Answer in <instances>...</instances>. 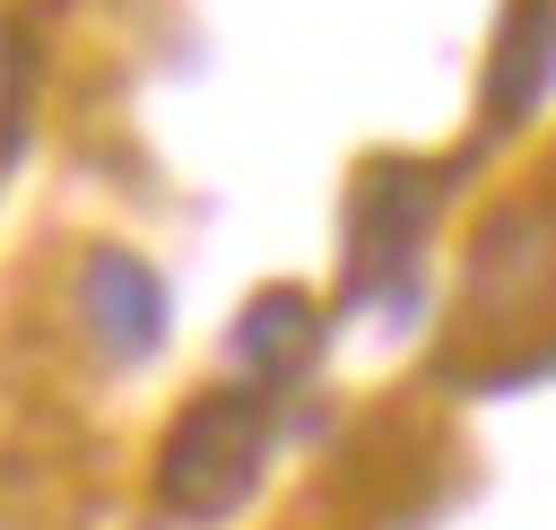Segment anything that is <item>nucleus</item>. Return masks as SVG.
Segmentation results:
<instances>
[{
    "mask_svg": "<svg viewBox=\"0 0 556 530\" xmlns=\"http://www.w3.org/2000/svg\"><path fill=\"white\" fill-rule=\"evenodd\" d=\"M269 426H278V408L252 382L200 391L165 426V443H156V504L174 521H226V513H243L252 487H261V460H269Z\"/></svg>",
    "mask_w": 556,
    "mask_h": 530,
    "instance_id": "nucleus-1",
    "label": "nucleus"
},
{
    "mask_svg": "<svg viewBox=\"0 0 556 530\" xmlns=\"http://www.w3.org/2000/svg\"><path fill=\"white\" fill-rule=\"evenodd\" d=\"M434 209V182L400 156H382L348 209V295L339 304H374L391 278H408V252H417V226Z\"/></svg>",
    "mask_w": 556,
    "mask_h": 530,
    "instance_id": "nucleus-2",
    "label": "nucleus"
},
{
    "mask_svg": "<svg viewBox=\"0 0 556 530\" xmlns=\"http://www.w3.org/2000/svg\"><path fill=\"white\" fill-rule=\"evenodd\" d=\"M78 313L96 321V339L113 356H156V339H165V278L139 252H87Z\"/></svg>",
    "mask_w": 556,
    "mask_h": 530,
    "instance_id": "nucleus-3",
    "label": "nucleus"
},
{
    "mask_svg": "<svg viewBox=\"0 0 556 530\" xmlns=\"http://www.w3.org/2000/svg\"><path fill=\"white\" fill-rule=\"evenodd\" d=\"M547 87H556V0H513L504 26H495V52H486V113H495V130L530 122Z\"/></svg>",
    "mask_w": 556,
    "mask_h": 530,
    "instance_id": "nucleus-4",
    "label": "nucleus"
},
{
    "mask_svg": "<svg viewBox=\"0 0 556 530\" xmlns=\"http://www.w3.org/2000/svg\"><path fill=\"white\" fill-rule=\"evenodd\" d=\"M313 348H321V313H313L295 287H269V295H252V304H243V321H235V356H243L261 382H287V374H304V365H313Z\"/></svg>",
    "mask_w": 556,
    "mask_h": 530,
    "instance_id": "nucleus-5",
    "label": "nucleus"
}]
</instances>
